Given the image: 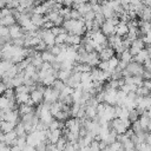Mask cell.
<instances>
[{
    "label": "cell",
    "mask_w": 151,
    "mask_h": 151,
    "mask_svg": "<svg viewBox=\"0 0 151 151\" xmlns=\"http://www.w3.org/2000/svg\"><path fill=\"white\" fill-rule=\"evenodd\" d=\"M15 132H17V134H18V137H21V136H27V131H26V129H25V126H24V124L20 122V123H18L17 124V126H15Z\"/></svg>",
    "instance_id": "24"
},
{
    "label": "cell",
    "mask_w": 151,
    "mask_h": 151,
    "mask_svg": "<svg viewBox=\"0 0 151 151\" xmlns=\"http://www.w3.org/2000/svg\"><path fill=\"white\" fill-rule=\"evenodd\" d=\"M73 4H74V0H65L64 6H70V7H72Z\"/></svg>",
    "instance_id": "47"
},
{
    "label": "cell",
    "mask_w": 151,
    "mask_h": 151,
    "mask_svg": "<svg viewBox=\"0 0 151 151\" xmlns=\"http://www.w3.org/2000/svg\"><path fill=\"white\" fill-rule=\"evenodd\" d=\"M126 70L130 72L131 76H142V73L144 72V65L142 63H138L136 60H132L127 64Z\"/></svg>",
    "instance_id": "2"
},
{
    "label": "cell",
    "mask_w": 151,
    "mask_h": 151,
    "mask_svg": "<svg viewBox=\"0 0 151 151\" xmlns=\"http://www.w3.org/2000/svg\"><path fill=\"white\" fill-rule=\"evenodd\" d=\"M83 15H85L87 12H90L91 9H92V5L90 4V2H84V4H80V5H78L77 7H76Z\"/></svg>",
    "instance_id": "19"
},
{
    "label": "cell",
    "mask_w": 151,
    "mask_h": 151,
    "mask_svg": "<svg viewBox=\"0 0 151 151\" xmlns=\"http://www.w3.org/2000/svg\"><path fill=\"white\" fill-rule=\"evenodd\" d=\"M133 57H134V55H132V53L130 52V48H129V50H125V51L120 54V59H122V60H125V61H127V63L132 61V60H133Z\"/></svg>",
    "instance_id": "26"
},
{
    "label": "cell",
    "mask_w": 151,
    "mask_h": 151,
    "mask_svg": "<svg viewBox=\"0 0 151 151\" xmlns=\"http://www.w3.org/2000/svg\"><path fill=\"white\" fill-rule=\"evenodd\" d=\"M132 46L137 47L138 50H143L146 45H145V42H144V40H143L142 38H137V39H134V40L132 41Z\"/></svg>",
    "instance_id": "30"
},
{
    "label": "cell",
    "mask_w": 151,
    "mask_h": 151,
    "mask_svg": "<svg viewBox=\"0 0 151 151\" xmlns=\"http://www.w3.org/2000/svg\"><path fill=\"white\" fill-rule=\"evenodd\" d=\"M114 48L113 47H111V46H106V47H104L100 52H99V58H100V60H109L110 58H112L113 55H114Z\"/></svg>",
    "instance_id": "5"
},
{
    "label": "cell",
    "mask_w": 151,
    "mask_h": 151,
    "mask_svg": "<svg viewBox=\"0 0 151 151\" xmlns=\"http://www.w3.org/2000/svg\"><path fill=\"white\" fill-rule=\"evenodd\" d=\"M31 99V93L24 92V93H17V101L18 104H26Z\"/></svg>",
    "instance_id": "17"
},
{
    "label": "cell",
    "mask_w": 151,
    "mask_h": 151,
    "mask_svg": "<svg viewBox=\"0 0 151 151\" xmlns=\"http://www.w3.org/2000/svg\"><path fill=\"white\" fill-rule=\"evenodd\" d=\"M143 86H145L146 88H149L151 91V79H145L143 83Z\"/></svg>",
    "instance_id": "46"
},
{
    "label": "cell",
    "mask_w": 151,
    "mask_h": 151,
    "mask_svg": "<svg viewBox=\"0 0 151 151\" xmlns=\"http://www.w3.org/2000/svg\"><path fill=\"white\" fill-rule=\"evenodd\" d=\"M31 20L34 25H37L38 27H42L44 22H45V19H44V14H39V13H34L32 17H31Z\"/></svg>",
    "instance_id": "15"
},
{
    "label": "cell",
    "mask_w": 151,
    "mask_h": 151,
    "mask_svg": "<svg viewBox=\"0 0 151 151\" xmlns=\"http://www.w3.org/2000/svg\"><path fill=\"white\" fill-rule=\"evenodd\" d=\"M149 58H150V57H149L147 50H146V48H143L142 51H139V53H138V54H136V55L133 57V60H136V61H138V63L144 64V61H145L146 59H149Z\"/></svg>",
    "instance_id": "13"
},
{
    "label": "cell",
    "mask_w": 151,
    "mask_h": 151,
    "mask_svg": "<svg viewBox=\"0 0 151 151\" xmlns=\"http://www.w3.org/2000/svg\"><path fill=\"white\" fill-rule=\"evenodd\" d=\"M144 68L145 70H147V71H151V58H149V59H146L145 61H144Z\"/></svg>",
    "instance_id": "44"
},
{
    "label": "cell",
    "mask_w": 151,
    "mask_h": 151,
    "mask_svg": "<svg viewBox=\"0 0 151 151\" xmlns=\"http://www.w3.org/2000/svg\"><path fill=\"white\" fill-rule=\"evenodd\" d=\"M142 77L145 79H151V71H147V70H144V72L142 73Z\"/></svg>",
    "instance_id": "45"
},
{
    "label": "cell",
    "mask_w": 151,
    "mask_h": 151,
    "mask_svg": "<svg viewBox=\"0 0 151 151\" xmlns=\"http://www.w3.org/2000/svg\"><path fill=\"white\" fill-rule=\"evenodd\" d=\"M0 24L4 25V26H8V27H9V26L17 24V19H15V17H14L13 14H9V15H7V17L0 18Z\"/></svg>",
    "instance_id": "10"
},
{
    "label": "cell",
    "mask_w": 151,
    "mask_h": 151,
    "mask_svg": "<svg viewBox=\"0 0 151 151\" xmlns=\"http://www.w3.org/2000/svg\"><path fill=\"white\" fill-rule=\"evenodd\" d=\"M119 1H120V4H122L123 6H126V5L131 4V0H119Z\"/></svg>",
    "instance_id": "48"
},
{
    "label": "cell",
    "mask_w": 151,
    "mask_h": 151,
    "mask_svg": "<svg viewBox=\"0 0 151 151\" xmlns=\"http://www.w3.org/2000/svg\"><path fill=\"white\" fill-rule=\"evenodd\" d=\"M119 58L118 57H116V55H113L112 58H110L109 59V65H110V70L109 71H114L116 68H117V66H118V64H119Z\"/></svg>",
    "instance_id": "25"
},
{
    "label": "cell",
    "mask_w": 151,
    "mask_h": 151,
    "mask_svg": "<svg viewBox=\"0 0 151 151\" xmlns=\"http://www.w3.org/2000/svg\"><path fill=\"white\" fill-rule=\"evenodd\" d=\"M139 117H140V114H139V112L137 111V109H132V110H130V112H129V119H130L132 123L136 122V120H138Z\"/></svg>",
    "instance_id": "29"
},
{
    "label": "cell",
    "mask_w": 151,
    "mask_h": 151,
    "mask_svg": "<svg viewBox=\"0 0 151 151\" xmlns=\"http://www.w3.org/2000/svg\"><path fill=\"white\" fill-rule=\"evenodd\" d=\"M13 65H14V63H13V61L2 59V60H1V64H0V71H1V73H4V72H6V71H8Z\"/></svg>",
    "instance_id": "21"
},
{
    "label": "cell",
    "mask_w": 151,
    "mask_h": 151,
    "mask_svg": "<svg viewBox=\"0 0 151 151\" xmlns=\"http://www.w3.org/2000/svg\"><path fill=\"white\" fill-rule=\"evenodd\" d=\"M7 35H11L9 34V27L1 25V27H0V37H7Z\"/></svg>",
    "instance_id": "38"
},
{
    "label": "cell",
    "mask_w": 151,
    "mask_h": 151,
    "mask_svg": "<svg viewBox=\"0 0 151 151\" xmlns=\"http://www.w3.org/2000/svg\"><path fill=\"white\" fill-rule=\"evenodd\" d=\"M100 31H101L106 37H109V35H113V34H116V26H114L113 24H111L110 21L106 20V21L101 25Z\"/></svg>",
    "instance_id": "4"
},
{
    "label": "cell",
    "mask_w": 151,
    "mask_h": 151,
    "mask_svg": "<svg viewBox=\"0 0 151 151\" xmlns=\"http://www.w3.org/2000/svg\"><path fill=\"white\" fill-rule=\"evenodd\" d=\"M131 129H132V130H133L136 133H138V132H140V131H144V129H143V126H142V124H140L139 119L132 123V125H131ZM147 131H149V130H147Z\"/></svg>",
    "instance_id": "33"
},
{
    "label": "cell",
    "mask_w": 151,
    "mask_h": 151,
    "mask_svg": "<svg viewBox=\"0 0 151 151\" xmlns=\"http://www.w3.org/2000/svg\"><path fill=\"white\" fill-rule=\"evenodd\" d=\"M136 93H137L138 96H143V97H144V96H150V94H151V91H150L149 88H146L145 86L142 85V86H138V87H137Z\"/></svg>",
    "instance_id": "28"
},
{
    "label": "cell",
    "mask_w": 151,
    "mask_h": 151,
    "mask_svg": "<svg viewBox=\"0 0 151 151\" xmlns=\"http://www.w3.org/2000/svg\"><path fill=\"white\" fill-rule=\"evenodd\" d=\"M81 40H83L81 35L68 33V37H67V40H66V42H67L68 45H80Z\"/></svg>",
    "instance_id": "12"
},
{
    "label": "cell",
    "mask_w": 151,
    "mask_h": 151,
    "mask_svg": "<svg viewBox=\"0 0 151 151\" xmlns=\"http://www.w3.org/2000/svg\"><path fill=\"white\" fill-rule=\"evenodd\" d=\"M123 145H124V150H133V149H136V144H134L131 139L126 140Z\"/></svg>",
    "instance_id": "37"
},
{
    "label": "cell",
    "mask_w": 151,
    "mask_h": 151,
    "mask_svg": "<svg viewBox=\"0 0 151 151\" xmlns=\"http://www.w3.org/2000/svg\"><path fill=\"white\" fill-rule=\"evenodd\" d=\"M59 96H60V91L53 88L52 86H46V90H45V93H44V98H45L44 101L54 103V101L59 100Z\"/></svg>",
    "instance_id": "1"
},
{
    "label": "cell",
    "mask_w": 151,
    "mask_h": 151,
    "mask_svg": "<svg viewBox=\"0 0 151 151\" xmlns=\"http://www.w3.org/2000/svg\"><path fill=\"white\" fill-rule=\"evenodd\" d=\"M67 142H68V140L66 139V137L61 136V137L59 138V140L57 142V147H58V150H65V146H66Z\"/></svg>",
    "instance_id": "32"
},
{
    "label": "cell",
    "mask_w": 151,
    "mask_h": 151,
    "mask_svg": "<svg viewBox=\"0 0 151 151\" xmlns=\"http://www.w3.org/2000/svg\"><path fill=\"white\" fill-rule=\"evenodd\" d=\"M17 126V123H13V122H8V120H1V124H0V130L1 132L6 133V132H9L12 130H14Z\"/></svg>",
    "instance_id": "7"
},
{
    "label": "cell",
    "mask_w": 151,
    "mask_h": 151,
    "mask_svg": "<svg viewBox=\"0 0 151 151\" xmlns=\"http://www.w3.org/2000/svg\"><path fill=\"white\" fill-rule=\"evenodd\" d=\"M97 116H98V112H97V107H96V106H91V105H87V106H86V117L93 120L94 118H97Z\"/></svg>",
    "instance_id": "18"
},
{
    "label": "cell",
    "mask_w": 151,
    "mask_h": 151,
    "mask_svg": "<svg viewBox=\"0 0 151 151\" xmlns=\"http://www.w3.org/2000/svg\"><path fill=\"white\" fill-rule=\"evenodd\" d=\"M41 57L44 59V61H48V63H54L57 60V55H54L50 50H46L44 52H41Z\"/></svg>",
    "instance_id": "16"
},
{
    "label": "cell",
    "mask_w": 151,
    "mask_h": 151,
    "mask_svg": "<svg viewBox=\"0 0 151 151\" xmlns=\"http://www.w3.org/2000/svg\"><path fill=\"white\" fill-rule=\"evenodd\" d=\"M90 147H91V150H100L99 140H97V139H93V140L91 142V144H90Z\"/></svg>",
    "instance_id": "43"
},
{
    "label": "cell",
    "mask_w": 151,
    "mask_h": 151,
    "mask_svg": "<svg viewBox=\"0 0 151 151\" xmlns=\"http://www.w3.org/2000/svg\"><path fill=\"white\" fill-rule=\"evenodd\" d=\"M94 18H96V12L93 9H91L84 15V20H94Z\"/></svg>",
    "instance_id": "42"
},
{
    "label": "cell",
    "mask_w": 151,
    "mask_h": 151,
    "mask_svg": "<svg viewBox=\"0 0 151 151\" xmlns=\"http://www.w3.org/2000/svg\"><path fill=\"white\" fill-rule=\"evenodd\" d=\"M31 98L33 99V101L35 103V104H41L44 100H45V98H44V91H40V90H38V88H35V90H33L32 92H31Z\"/></svg>",
    "instance_id": "6"
},
{
    "label": "cell",
    "mask_w": 151,
    "mask_h": 151,
    "mask_svg": "<svg viewBox=\"0 0 151 151\" xmlns=\"http://www.w3.org/2000/svg\"><path fill=\"white\" fill-rule=\"evenodd\" d=\"M51 86H52L53 88H55V90H58V91H60V92H61V91L64 90V87L66 86V83H65V81H63L61 79L57 78V79L54 80V83H53Z\"/></svg>",
    "instance_id": "23"
},
{
    "label": "cell",
    "mask_w": 151,
    "mask_h": 151,
    "mask_svg": "<svg viewBox=\"0 0 151 151\" xmlns=\"http://www.w3.org/2000/svg\"><path fill=\"white\" fill-rule=\"evenodd\" d=\"M104 90H105V103L110 105H116L118 98V90L109 88V87H104Z\"/></svg>",
    "instance_id": "3"
},
{
    "label": "cell",
    "mask_w": 151,
    "mask_h": 151,
    "mask_svg": "<svg viewBox=\"0 0 151 151\" xmlns=\"http://www.w3.org/2000/svg\"><path fill=\"white\" fill-rule=\"evenodd\" d=\"M93 81L91 77V72H81V83L83 84H88Z\"/></svg>",
    "instance_id": "31"
},
{
    "label": "cell",
    "mask_w": 151,
    "mask_h": 151,
    "mask_svg": "<svg viewBox=\"0 0 151 151\" xmlns=\"http://www.w3.org/2000/svg\"><path fill=\"white\" fill-rule=\"evenodd\" d=\"M72 72H73V70H60L58 72V78L66 83V80L70 78V76L72 74Z\"/></svg>",
    "instance_id": "20"
},
{
    "label": "cell",
    "mask_w": 151,
    "mask_h": 151,
    "mask_svg": "<svg viewBox=\"0 0 151 151\" xmlns=\"http://www.w3.org/2000/svg\"><path fill=\"white\" fill-rule=\"evenodd\" d=\"M9 104H11V100L5 96H2L0 100V109H9Z\"/></svg>",
    "instance_id": "34"
},
{
    "label": "cell",
    "mask_w": 151,
    "mask_h": 151,
    "mask_svg": "<svg viewBox=\"0 0 151 151\" xmlns=\"http://www.w3.org/2000/svg\"><path fill=\"white\" fill-rule=\"evenodd\" d=\"M50 51H51L54 55H58V54L61 52V47H60L59 44H55V45H53L52 47H50Z\"/></svg>",
    "instance_id": "39"
},
{
    "label": "cell",
    "mask_w": 151,
    "mask_h": 151,
    "mask_svg": "<svg viewBox=\"0 0 151 151\" xmlns=\"http://www.w3.org/2000/svg\"><path fill=\"white\" fill-rule=\"evenodd\" d=\"M139 18L142 20H145V21H151V6H146L144 8V11L142 12Z\"/></svg>",
    "instance_id": "22"
},
{
    "label": "cell",
    "mask_w": 151,
    "mask_h": 151,
    "mask_svg": "<svg viewBox=\"0 0 151 151\" xmlns=\"http://www.w3.org/2000/svg\"><path fill=\"white\" fill-rule=\"evenodd\" d=\"M31 63L37 67V70H41V66L44 64V59L41 57V52H38V54H35L33 58H31Z\"/></svg>",
    "instance_id": "14"
},
{
    "label": "cell",
    "mask_w": 151,
    "mask_h": 151,
    "mask_svg": "<svg viewBox=\"0 0 151 151\" xmlns=\"http://www.w3.org/2000/svg\"><path fill=\"white\" fill-rule=\"evenodd\" d=\"M144 83V78L142 76H133V84L137 86H142Z\"/></svg>",
    "instance_id": "40"
},
{
    "label": "cell",
    "mask_w": 151,
    "mask_h": 151,
    "mask_svg": "<svg viewBox=\"0 0 151 151\" xmlns=\"http://www.w3.org/2000/svg\"><path fill=\"white\" fill-rule=\"evenodd\" d=\"M129 33V26L126 22L120 21L117 26H116V34L120 35V37H125Z\"/></svg>",
    "instance_id": "8"
},
{
    "label": "cell",
    "mask_w": 151,
    "mask_h": 151,
    "mask_svg": "<svg viewBox=\"0 0 151 151\" xmlns=\"http://www.w3.org/2000/svg\"><path fill=\"white\" fill-rule=\"evenodd\" d=\"M98 67L103 71H109L110 70V65H109V60H100V63L98 64Z\"/></svg>",
    "instance_id": "36"
},
{
    "label": "cell",
    "mask_w": 151,
    "mask_h": 151,
    "mask_svg": "<svg viewBox=\"0 0 151 151\" xmlns=\"http://www.w3.org/2000/svg\"><path fill=\"white\" fill-rule=\"evenodd\" d=\"M94 20L101 26V25L106 21V18H105V15L103 14V12H99V13H96V18H94Z\"/></svg>",
    "instance_id": "35"
},
{
    "label": "cell",
    "mask_w": 151,
    "mask_h": 151,
    "mask_svg": "<svg viewBox=\"0 0 151 151\" xmlns=\"http://www.w3.org/2000/svg\"><path fill=\"white\" fill-rule=\"evenodd\" d=\"M67 37H68V33H67V32H63V33L58 34V35L55 37V44H64V42H66ZM66 44H67V42H66Z\"/></svg>",
    "instance_id": "27"
},
{
    "label": "cell",
    "mask_w": 151,
    "mask_h": 151,
    "mask_svg": "<svg viewBox=\"0 0 151 151\" xmlns=\"http://www.w3.org/2000/svg\"><path fill=\"white\" fill-rule=\"evenodd\" d=\"M9 14H13V9H12V8H8V7H2L0 18H2V17H7V15H9Z\"/></svg>",
    "instance_id": "41"
},
{
    "label": "cell",
    "mask_w": 151,
    "mask_h": 151,
    "mask_svg": "<svg viewBox=\"0 0 151 151\" xmlns=\"http://www.w3.org/2000/svg\"><path fill=\"white\" fill-rule=\"evenodd\" d=\"M17 22H18L21 27H26L28 24L32 22V20H31V15H28V14H26V13H21L20 17L17 19Z\"/></svg>",
    "instance_id": "11"
},
{
    "label": "cell",
    "mask_w": 151,
    "mask_h": 151,
    "mask_svg": "<svg viewBox=\"0 0 151 151\" xmlns=\"http://www.w3.org/2000/svg\"><path fill=\"white\" fill-rule=\"evenodd\" d=\"M93 40L97 45H103V44H106L109 42L107 41V37L101 32V31H98L94 33V37H93Z\"/></svg>",
    "instance_id": "9"
}]
</instances>
